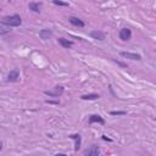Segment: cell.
Listing matches in <instances>:
<instances>
[{
  "instance_id": "8992f818",
  "label": "cell",
  "mask_w": 156,
  "mask_h": 156,
  "mask_svg": "<svg viewBox=\"0 0 156 156\" xmlns=\"http://www.w3.org/2000/svg\"><path fill=\"white\" fill-rule=\"evenodd\" d=\"M100 123V124H105V119L100 116V115H90L89 116V119H88V123L89 124H93V123Z\"/></svg>"
},
{
  "instance_id": "8fae6325",
  "label": "cell",
  "mask_w": 156,
  "mask_h": 156,
  "mask_svg": "<svg viewBox=\"0 0 156 156\" xmlns=\"http://www.w3.org/2000/svg\"><path fill=\"white\" fill-rule=\"evenodd\" d=\"M41 2H38V1H30L29 4H28V7L32 10V11H34V12H40V7H41Z\"/></svg>"
},
{
  "instance_id": "52a82bcc",
  "label": "cell",
  "mask_w": 156,
  "mask_h": 156,
  "mask_svg": "<svg viewBox=\"0 0 156 156\" xmlns=\"http://www.w3.org/2000/svg\"><path fill=\"white\" fill-rule=\"evenodd\" d=\"M90 37L96 39V40H104L106 38V34L104 32H101V30H91L90 32Z\"/></svg>"
},
{
  "instance_id": "30bf717a",
  "label": "cell",
  "mask_w": 156,
  "mask_h": 156,
  "mask_svg": "<svg viewBox=\"0 0 156 156\" xmlns=\"http://www.w3.org/2000/svg\"><path fill=\"white\" fill-rule=\"evenodd\" d=\"M68 21H69L71 24H73V26H76V27H84V22H83L82 20H79L78 17L71 16V17H68Z\"/></svg>"
},
{
  "instance_id": "44dd1931",
  "label": "cell",
  "mask_w": 156,
  "mask_h": 156,
  "mask_svg": "<svg viewBox=\"0 0 156 156\" xmlns=\"http://www.w3.org/2000/svg\"><path fill=\"white\" fill-rule=\"evenodd\" d=\"M1 149H2V144L0 143V151H1Z\"/></svg>"
},
{
  "instance_id": "ac0fdd59",
  "label": "cell",
  "mask_w": 156,
  "mask_h": 156,
  "mask_svg": "<svg viewBox=\"0 0 156 156\" xmlns=\"http://www.w3.org/2000/svg\"><path fill=\"white\" fill-rule=\"evenodd\" d=\"M102 139H104V140H107V141H111V139H110V138H107L106 135H102Z\"/></svg>"
},
{
  "instance_id": "3957f363",
  "label": "cell",
  "mask_w": 156,
  "mask_h": 156,
  "mask_svg": "<svg viewBox=\"0 0 156 156\" xmlns=\"http://www.w3.org/2000/svg\"><path fill=\"white\" fill-rule=\"evenodd\" d=\"M85 156H100V149L98 145H91L84 151Z\"/></svg>"
},
{
  "instance_id": "9a60e30c",
  "label": "cell",
  "mask_w": 156,
  "mask_h": 156,
  "mask_svg": "<svg viewBox=\"0 0 156 156\" xmlns=\"http://www.w3.org/2000/svg\"><path fill=\"white\" fill-rule=\"evenodd\" d=\"M11 29H10V27H7V26H4V24H1L0 23V35H2V34H6V33H9Z\"/></svg>"
},
{
  "instance_id": "277c9868",
  "label": "cell",
  "mask_w": 156,
  "mask_h": 156,
  "mask_svg": "<svg viewBox=\"0 0 156 156\" xmlns=\"http://www.w3.org/2000/svg\"><path fill=\"white\" fill-rule=\"evenodd\" d=\"M132 38V30L129 28H122L119 30V39L123 41H127Z\"/></svg>"
},
{
  "instance_id": "5b68a950",
  "label": "cell",
  "mask_w": 156,
  "mask_h": 156,
  "mask_svg": "<svg viewBox=\"0 0 156 156\" xmlns=\"http://www.w3.org/2000/svg\"><path fill=\"white\" fill-rule=\"evenodd\" d=\"M18 78H20V71L18 69H12V71L9 72L6 80L7 82H17Z\"/></svg>"
},
{
  "instance_id": "4fadbf2b",
  "label": "cell",
  "mask_w": 156,
  "mask_h": 156,
  "mask_svg": "<svg viewBox=\"0 0 156 156\" xmlns=\"http://www.w3.org/2000/svg\"><path fill=\"white\" fill-rule=\"evenodd\" d=\"M58 44L61 45V46H63V48H71L72 45H73V41H71V40H68V39H66V38H58Z\"/></svg>"
},
{
  "instance_id": "2e32d148",
  "label": "cell",
  "mask_w": 156,
  "mask_h": 156,
  "mask_svg": "<svg viewBox=\"0 0 156 156\" xmlns=\"http://www.w3.org/2000/svg\"><path fill=\"white\" fill-rule=\"evenodd\" d=\"M54 5H57V6H69L68 2H65V1H58V0H54L52 1Z\"/></svg>"
},
{
  "instance_id": "e0dca14e",
  "label": "cell",
  "mask_w": 156,
  "mask_h": 156,
  "mask_svg": "<svg viewBox=\"0 0 156 156\" xmlns=\"http://www.w3.org/2000/svg\"><path fill=\"white\" fill-rule=\"evenodd\" d=\"M110 113H111L112 116H123V115H126L124 111H111Z\"/></svg>"
},
{
  "instance_id": "7c38bea8",
  "label": "cell",
  "mask_w": 156,
  "mask_h": 156,
  "mask_svg": "<svg viewBox=\"0 0 156 156\" xmlns=\"http://www.w3.org/2000/svg\"><path fill=\"white\" fill-rule=\"evenodd\" d=\"M51 35H52V32H51V29H41V30L39 32V37H40L41 39H44V40L49 39Z\"/></svg>"
},
{
  "instance_id": "ba28073f",
  "label": "cell",
  "mask_w": 156,
  "mask_h": 156,
  "mask_svg": "<svg viewBox=\"0 0 156 156\" xmlns=\"http://www.w3.org/2000/svg\"><path fill=\"white\" fill-rule=\"evenodd\" d=\"M121 56L126 57V58H130V60H141V56L139 54H134V52H126V51H122L121 52Z\"/></svg>"
},
{
  "instance_id": "5bb4252c",
  "label": "cell",
  "mask_w": 156,
  "mask_h": 156,
  "mask_svg": "<svg viewBox=\"0 0 156 156\" xmlns=\"http://www.w3.org/2000/svg\"><path fill=\"white\" fill-rule=\"evenodd\" d=\"M100 98V95L99 94H85V95H82L80 96V99L82 100H96V99H99Z\"/></svg>"
},
{
  "instance_id": "ffe728a7",
  "label": "cell",
  "mask_w": 156,
  "mask_h": 156,
  "mask_svg": "<svg viewBox=\"0 0 156 156\" xmlns=\"http://www.w3.org/2000/svg\"><path fill=\"white\" fill-rule=\"evenodd\" d=\"M55 156H67V155H65V154H56Z\"/></svg>"
},
{
  "instance_id": "d6986e66",
  "label": "cell",
  "mask_w": 156,
  "mask_h": 156,
  "mask_svg": "<svg viewBox=\"0 0 156 156\" xmlns=\"http://www.w3.org/2000/svg\"><path fill=\"white\" fill-rule=\"evenodd\" d=\"M46 104H58V101H46Z\"/></svg>"
},
{
  "instance_id": "6da1fadb",
  "label": "cell",
  "mask_w": 156,
  "mask_h": 156,
  "mask_svg": "<svg viewBox=\"0 0 156 156\" xmlns=\"http://www.w3.org/2000/svg\"><path fill=\"white\" fill-rule=\"evenodd\" d=\"M0 23L11 28V27H18V26H21L22 20H21L20 15H11V16H5V17H2L1 21H0Z\"/></svg>"
},
{
  "instance_id": "7a4b0ae2",
  "label": "cell",
  "mask_w": 156,
  "mask_h": 156,
  "mask_svg": "<svg viewBox=\"0 0 156 156\" xmlns=\"http://www.w3.org/2000/svg\"><path fill=\"white\" fill-rule=\"evenodd\" d=\"M63 90L65 89H63L62 85H56L51 90H45L44 94L48 95V96H50V98H58V96H61L63 94Z\"/></svg>"
},
{
  "instance_id": "9c48e42d",
  "label": "cell",
  "mask_w": 156,
  "mask_h": 156,
  "mask_svg": "<svg viewBox=\"0 0 156 156\" xmlns=\"http://www.w3.org/2000/svg\"><path fill=\"white\" fill-rule=\"evenodd\" d=\"M71 139H74L76 141V145H74V151H78L79 147H80V143H82V136L79 134H69L68 135Z\"/></svg>"
}]
</instances>
